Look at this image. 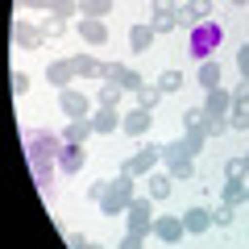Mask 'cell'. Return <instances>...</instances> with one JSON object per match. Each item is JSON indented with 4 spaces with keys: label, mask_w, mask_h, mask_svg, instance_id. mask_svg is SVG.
Instances as JSON below:
<instances>
[{
    "label": "cell",
    "mask_w": 249,
    "mask_h": 249,
    "mask_svg": "<svg viewBox=\"0 0 249 249\" xmlns=\"http://www.w3.org/2000/svg\"><path fill=\"white\" fill-rule=\"evenodd\" d=\"M204 108H208V116H229V112H232V91L212 88V91L204 96Z\"/></svg>",
    "instance_id": "obj_14"
},
{
    "label": "cell",
    "mask_w": 249,
    "mask_h": 249,
    "mask_svg": "<svg viewBox=\"0 0 249 249\" xmlns=\"http://www.w3.org/2000/svg\"><path fill=\"white\" fill-rule=\"evenodd\" d=\"M121 96H124V88H121V83H108V79H104V88H100L96 104H100V108H116V104H121Z\"/></svg>",
    "instance_id": "obj_26"
},
{
    "label": "cell",
    "mask_w": 249,
    "mask_h": 249,
    "mask_svg": "<svg viewBox=\"0 0 249 249\" xmlns=\"http://www.w3.org/2000/svg\"><path fill=\"white\" fill-rule=\"evenodd\" d=\"M62 145H67V142H58V137H50V133L42 129V133L29 137V158H34V162H54V158L62 154Z\"/></svg>",
    "instance_id": "obj_7"
},
{
    "label": "cell",
    "mask_w": 249,
    "mask_h": 249,
    "mask_svg": "<svg viewBox=\"0 0 249 249\" xmlns=\"http://www.w3.org/2000/svg\"><path fill=\"white\" fill-rule=\"evenodd\" d=\"M232 4H237V9H241V4H245V0H232Z\"/></svg>",
    "instance_id": "obj_46"
},
{
    "label": "cell",
    "mask_w": 249,
    "mask_h": 249,
    "mask_svg": "<svg viewBox=\"0 0 249 249\" xmlns=\"http://www.w3.org/2000/svg\"><path fill=\"white\" fill-rule=\"evenodd\" d=\"M232 108H249V79H237V88H232Z\"/></svg>",
    "instance_id": "obj_37"
},
{
    "label": "cell",
    "mask_w": 249,
    "mask_h": 249,
    "mask_svg": "<svg viewBox=\"0 0 249 249\" xmlns=\"http://www.w3.org/2000/svg\"><path fill=\"white\" fill-rule=\"evenodd\" d=\"M196 79H199V88H204V91H212V88H220V62H212V58H204V62H199V71H196Z\"/></svg>",
    "instance_id": "obj_23"
},
{
    "label": "cell",
    "mask_w": 249,
    "mask_h": 249,
    "mask_svg": "<svg viewBox=\"0 0 249 249\" xmlns=\"http://www.w3.org/2000/svg\"><path fill=\"white\" fill-rule=\"evenodd\" d=\"M237 71H241V79H249V42L237 46Z\"/></svg>",
    "instance_id": "obj_40"
},
{
    "label": "cell",
    "mask_w": 249,
    "mask_h": 249,
    "mask_svg": "<svg viewBox=\"0 0 249 249\" xmlns=\"http://www.w3.org/2000/svg\"><path fill=\"white\" fill-rule=\"evenodd\" d=\"M183 224H187V232H196V237H199V232L212 229V212L196 204V208H187V212H183Z\"/></svg>",
    "instance_id": "obj_18"
},
{
    "label": "cell",
    "mask_w": 249,
    "mask_h": 249,
    "mask_svg": "<svg viewBox=\"0 0 249 249\" xmlns=\"http://www.w3.org/2000/svg\"><path fill=\"white\" fill-rule=\"evenodd\" d=\"M204 133H208V137H220V133H232V129H229V116H208V124H204Z\"/></svg>",
    "instance_id": "obj_36"
},
{
    "label": "cell",
    "mask_w": 249,
    "mask_h": 249,
    "mask_svg": "<svg viewBox=\"0 0 249 249\" xmlns=\"http://www.w3.org/2000/svg\"><path fill=\"white\" fill-rule=\"evenodd\" d=\"M158 34H175V25H178V9L175 13H154V21H150Z\"/></svg>",
    "instance_id": "obj_31"
},
{
    "label": "cell",
    "mask_w": 249,
    "mask_h": 249,
    "mask_svg": "<svg viewBox=\"0 0 249 249\" xmlns=\"http://www.w3.org/2000/svg\"><path fill=\"white\" fill-rule=\"evenodd\" d=\"M220 204H229V208L249 204V183H245V178H229V183H224V196H220Z\"/></svg>",
    "instance_id": "obj_17"
},
{
    "label": "cell",
    "mask_w": 249,
    "mask_h": 249,
    "mask_svg": "<svg viewBox=\"0 0 249 249\" xmlns=\"http://www.w3.org/2000/svg\"><path fill=\"white\" fill-rule=\"evenodd\" d=\"M124 216H129V232H142V237H145V232L154 229V199H150V196H145V199L137 196Z\"/></svg>",
    "instance_id": "obj_4"
},
{
    "label": "cell",
    "mask_w": 249,
    "mask_h": 249,
    "mask_svg": "<svg viewBox=\"0 0 249 249\" xmlns=\"http://www.w3.org/2000/svg\"><path fill=\"white\" fill-rule=\"evenodd\" d=\"M100 79H108V83H121L124 91H142L145 83H142V75L133 71V67H124V62H104V75H100Z\"/></svg>",
    "instance_id": "obj_5"
},
{
    "label": "cell",
    "mask_w": 249,
    "mask_h": 249,
    "mask_svg": "<svg viewBox=\"0 0 249 249\" xmlns=\"http://www.w3.org/2000/svg\"><path fill=\"white\" fill-rule=\"evenodd\" d=\"M104 196H108V183H104V178H96V183L88 187V199H96V204H100Z\"/></svg>",
    "instance_id": "obj_43"
},
{
    "label": "cell",
    "mask_w": 249,
    "mask_h": 249,
    "mask_svg": "<svg viewBox=\"0 0 249 249\" xmlns=\"http://www.w3.org/2000/svg\"><path fill=\"white\" fill-rule=\"evenodd\" d=\"M162 162H166V175L175 178V183H187V178L196 175V158H191V154H183V150H178V142L162 145Z\"/></svg>",
    "instance_id": "obj_2"
},
{
    "label": "cell",
    "mask_w": 249,
    "mask_h": 249,
    "mask_svg": "<svg viewBox=\"0 0 249 249\" xmlns=\"http://www.w3.org/2000/svg\"><path fill=\"white\" fill-rule=\"evenodd\" d=\"M25 9H50V0H21Z\"/></svg>",
    "instance_id": "obj_45"
},
{
    "label": "cell",
    "mask_w": 249,
    "mask_h": 249,
    "mask_svg": "<svg viewBox=\"0 0 249 249\" xmlns=\"http://www.w3.org/2000/svg\"><path fill=\"white\" fill-rule=\"evenodd\" d=\"M50 13L71 21V17H79V0H50Z\"/></svg>",
    "instance_id": "obj_32"
},
{
    "label": "cell",
    "mask_w": 249,
    "mask_h": 249,
    "mask_svg": "<svg viewBox=\"0 0 249 249\" xmlns=\"http://www.w3.org/2000/svg\"><path fill=\"white\" fill-rule=\"evenodd\" d=\"M199 21H212V0H187L178 9V25H199Z\"/></svg>",
    "instance_id": "obj_11"
},
{
    "label": "cell",
    "mask_w": 249,
    "mask_h": 249,
    "mask_svg": "<svg viewBox=\"0 0 249 249\" xmlns=\"http://www.w3.org/2000/svg\"><path fill=\"white\" fill-rule=\"evenodd\" d=\"M75 34H79L88 46H104V42H108V25H104V17H79V21H75Z\"/></svg>",
    "instance_id": "obj_9"
},
{
    "label": "cell",
    "mask_w": 249,
    "mask_h": 249,
    "mask_svg": "<svg viewBox=\"0 0 249 249\" xmlns=\"http://www.w3.org/2000/svg\"><path fill=\"white\" fill-rule=\"evenodd\" d=\"M75 75H79V79H100V75H104V62L100 58H91V54H75Z\"/></svg>",
    "instance_id": "obj_22"
},
{
    "label": "cell",
    "mask_w": 249,
    "mask_h": 249,
    "mask_svg": "<svg viewBox=\"0 0 249 249\" xmlns=\"http://www.w3.org/2000/svg\"><path fill=\"white\" fill-rule=\"evenodd\" d=\"M34 175H37V183H42V191H46L50 178H54V162H34Z\"/></svg>",
    "instance_id": "obj_38"
},
{
    "label": "cell",
    "mask_w": 249,
    "mask_h": 249,
    "mask_svg": "<svg viewBox=\"0 0 249 249\" xmlns=\"http://www.w3.org/2000/svg\"><path fill=\"white\" fill-rule=\"evenodd\" d=\"M13 42H17L21 50H37V46L46 42V29L34 25V21H17V25H13Z\"/></svg>",
    "instance_id": "obj_10"
},
{
    "label": "cell",
    "mask_w": 249,
    "mask_h": 249,
    "mask_svg": "<svg viewBox=\"0 0 249 249\" xmlns=\"http://www.w3.org/2000/svg\"><path fill=\"white\" fill-rule=\"evenodd\" d=\"M67 34V17H54L50 13V21H46V37H62Z\"/></svg>",
    "instance_id": "obj_39"
},
{
    "label": "cell",
    "mask_w": 249,
    "mask_h": 249,
    "mask_svg": "<svg viewBox=\"0 0 249 249\" xmlns=\"http://www.w3.org/2000/svg\"><path fill=\"white\" fill-rule=\"evenodd\" d=\"M158 88H162V96H170V91L183 88V75H178V67H166V71L158 75Z\"/></svg>",
    "instance_id": "obj_28"
},
{
    "label": "cell",
    "mask_w": 249,
    "mask_h": 249,
    "mask_svg": "<svg viewBox=\"0 0 249 249\" xmlns=\"http://www.w3.org/2000/svg\"><path fill=\"white\" fill-rule=\"evenodd\" d=\"M88 249H100V245H88Z\"/></svg>",
    "instance_id": "obj_47"
},
{
    "label": "cell",
    "mask_w": 249,
    "mask_h": 249,
    "mask_svg": "<svg viewBox=\"0 0 249 249\" xmlns=\"http://www.w3.org/2000/svg\"><path fill=\"white\" fill-rule=\"evenodd\" d=\"M121 121L124 116H116V108H96L91 112V129L96 133H112V129H121Z\"/></svg>",
    "instance_id": "obj_21"
},
{
    "label": "cell",
    "mask_w": 249,
    "mask_h": 249,
    "mask_svg": "<svg viewBox=\"0 0 249 249\" xmlns=\"http://www.w3.org/2000/svg\"><path fill=\"white\" fill-rule=\"evenodd\" d=\"M170 191H175L170 175H145V196L150 199H170Z\"/></svg>",
    "instance_id": "obj_20"
},
{
    "label": "cell",
    "mask_w": 249,
    "mask_h": 249,
    "mask_svg": "<svg viewBox=\"0 0 249 249\" xmlns=\"http://www.w3.org/2000/svg\"><path fill=\"white\" fill-rule=\"evenodd\" d=\"M116 249H145V237H142V232H124Z\"/></svg>",
    "instance_id": "obj_41"
},
{
    "label": "cell",
    "mask_w": 249,
    "mask_h": 249,
    "mask_svg": "<svg viewBox=\"0 0 249 249\" xmlns=\"http://www.w3.org/2000/svg\"><path fill=\"white\" fill-rule=\"evenodd\" d=\"M29 88H34V79H29L25 71H17V75H13V91H17V96H25Z\"/></svg>",
    "instance_id": "obj_42"
},
{
    "label": "cell",
    "mask_w": 249,
    "mask_h": 249,
    "mask_svg": "<svg viewBox=\"0 0 249 249\" xmlns=\"http://www.w3.org/2000/svg\"><path fill=\"white\" fill-rule=\"evenodd\" d=\"M245 175H249L245 154H241V158H229V162H224V178H245Z\"/></svg>",
    "instance_id": "obj_34"
},
{
    "label": "cell",
    "mask_w": 249,
    "mask_h": 249,
    "mask_svg": "<svg viewBox=\"0 0 249 249\" xmlns=\"http://www.w3.org/2000/svg\"><path fill=\"white\" fill-rule=\"evenodd\" d=\"M158 104H162V88H142V91H137V108H145V112H154Z\"/></svg>",
    "instance_id": "obj_29"
},
{
    "label": "cell",
    "mask_w": 249,
    "mask_h": 249,
    "mask_svg": "<svg viewBox=\"0 0 249 249\" xmlns=\"http://www.w3.org/2000/svg\"><path fill=\"white\" fill-rule=\"evenodd\" d=\"M71 249H88V237H83V232H75V237H71Z\"/></svg>",
    "instance_id": "obj_44"
},
{
    "label": "cell",
    "mask_w": 249,
    "mask_h": 249,
    "mask_svg": "<svg viewBox=\"0 0 249 249\" xmlns=\"http://www.w3.org/2000/svg\"><path fill=\"white\" fill-rule=\"evenodd\" d=\"M154 37H158V29L145 25V21H137V25L129 29V50H133V54H145V50L154 46Z\"/></svg>",
    "instance_id": "obj_13"
},
{
    "label": "cell",
    "mask_w": 249,
    "mask_h": 249,
    "mask_svg": "<svg viewBox=\"0 0 249 249\" xmlns=\"http://www.w3.org/2000/svg\"><path fill=\"white\" fill-rule=\"evenodd\" d=\"M150 112H145V108H133V112H124V121H121V129L129 137H142V133H150Z\"/></svg>",
    "instance_id": "obj_15"
},
{
    "label": "cell",
    "mask_w": 249,
    "mask_h": 249,
    "mask_svg": "<svg viewBox=\"0 0 249 249\" xmlns=\"http://www.w3.org/2000/svg\"><path fill=\"white\" fill-rule=\"evenodd\" d=\"M229 129L232 133H249V108H232L229 112Z\"/></svg>",
    "instance_id": "obj_33"
},
{
    "label": "cell",
    "mask_w": 249,
    "mask_h": 249,
    "mask_svg": "<svg viewBox=\"0 0 249 249\" xmlns=\"http://www.w3.org/2000/svg\"><path fill=\"white\" fill-rule=\"evenodd\" d=\"M204 145H208V133H199V129H187V133L178 137V150L191 154V158H196V154H204Z\"/></svg>",
    "instance_id": "obj_25"
},
{
    "label": "cell",
    "mask_w": 249,
    "mask_h": 249,
    "mask_svg": "<svg viewBox=\"0 0 249 249\" xmlns=\"http://www.w3.org/2000/svg\"><path fill=\"white\" fill-rule=\"evenodd\" d=\"M112 0H79V17H108Z\"/></svg>",
    "instance_id": "obj_27"
},
{
    "label": "cell",
    "mask_w": 249,
    "mask_h": 249,
    "mask_svg": "<svg viewBox=\"0 0 249 249\" xmlns=\"http://www.w3.org/2000/svg\"><path fill=\"white\" fill-rule=\"evenodd\" d=\"M158 158H162L158 145H142L133 158H124V162H121V175H129V178H137V175H154V162H158Z\"/></svg>",
    "instance_id": "obj_3"
},
{
    "label": "cell",
    "mask_w": 249,
    "mask_h": 249,
    "mask_svg": "<svg viewBox=\"0 0 249 249\" xmlns=\"http://www.w3.org/2000/svg\"><path fill=\"white\" fill-rule=\"evenodd\" d=\"M232 212H237V208H229V204L212 208V224H216V229H232Z\"/></svg>",
    "instance_id": "obj_35"
},
{
    "label": "cell",
    "mask_w": 249,
    "mask_h": 249,
    "mask_svg": "<svg viewBox=\"0 0 249 249\" xmlns=\"http://www.w3.org/2000/svg\"><path fill=\"white\" fill-rule=\"evenodd\" d=\"M58 108L67 112V121H83V116H91V100L83 96V91H75V88H62L58 91Z\"/></svg>",
    "instance_id": "obj_6"
},
{
    "label": "cell",
    "mask_w": 249,
    "mask_h": 249,
    "mask_svg": "<svg viewBox=\"0 0 249 249\" xmlns=\"http://www.w3.org/2000/svg\"><path fill=\"white\" fill-rule=\"evenodd\" d=\"M204 124H208V108H187L183 112V129H199L204 133Z\"/></svg>",
    "instance_id": "obj_30"
},
{
    "label": "cell",
    "mask_w": 249,
    "mask_h": 249,
    "mask_svg": "<svg viewBox=\"0 0 249 249\" xmlns=\"http://www.w3.org/2000/svg\"><path fill=\"white\" fill-rule=\"evenodd\" d=\"M154 237L158 241H166V245H178V241L187 237V224H183V216H154Z\"/></svg>",
    "instance_id": "obj_8"
},
{
    "label": "cell",
    "mask_w": 249,
    "mask_h": 249,
    "mask_svg": "<svg viewBox=\"0 0 249 249\" xmlns=\"http://www.w3.org/2000/svg\"><path fill=\"white\" fill-rule=\"evenodd\" d=\"M58 166H62V170H71V175H79V170L88 166V154H83V145H62Z\"/></svg>",
    "instance_id": "obj_19"
},
{
    "label": "cell",
    "mask_w": 249,
    "mask_h": 249,
    "mask_svg": "<svg viewBox=\"0 0 249 249\" xmlns=\"http://www.w3.org/2000/svg\"><path fill=\"white\" fill-rule=\"evenodd\" d=\"M91 133H96V129H91V116H83V121H67V129H62V142H67V145H83Z\"/></svg>",
    "instance_id": "obj_16"
},
{
    "label": "cell",
    "mask_w": 249,
    "mask_h": 249,
    "mask_svg": "<svg viewBox=\"0 0 249 249\" xmlns=\"http://www.w3.org/2000/svg\"><path fill=\"white\" fill-rule=\"evenodd\" d=\"M245 162H249V154H245Z\"/></svg>",
    "instance_id": "obj_48"
},
{
    "label": "cell",
    "mask_w": 249,
    "mask_h": 249,
    "mask_svg": "<svg viewBox=\"0 0 249 249\" xmlns=\"http://www.w3.org/2000/svg\"><path fill=\"white\" fill-rule=\"evenodd\" d=\"M216 42H220V29H216L212 21H199V25H196V54H204V46L212 50Z\"/></svg>",
    "instance_id": "obj_24"
},
{
    "label": "cell",
    "mask_w": 249,
    "mask_h": 249,
    "mask_svg": "<svg viewBox=\"0 0 249 249\" xmlns=\"http://www.w3.org/2000/svg\"><path fill=\"white\" fill-rule=\"evenodd\" d=\"M71 79H75V62L71 58H58V62H50L46 67V83H54V88H71Z\"/></svg>",
    "instance_id": "obj_12"
},
{
    "label": "cell",
    "mask_w": 249,
    "mask_h": 249,
    "mask_svg": "<svg viewBox=\"0 0 249 249\" xmlns=\"http://www.w3.org/2000/svg\"><path fill=\"white\" fill-rule=\"evenodd\" d=\"M133 199H137L133 178H129V175H116L112 183H108V196L100 199V212H104V216H121V212H129Z\"/></svg>",
    "instance_id": "obj_1"
}]
</instances>
